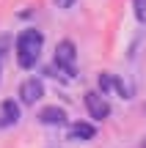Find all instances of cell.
<instances>
[{
	"mask_svg": "<svg viewBox=\"0 0 146 148\" xmlns=\"http://www.w3.org/2000/svg\"><path fill=\"white\" fill-rule=\"evenodd\" d=\"M42 47H44V36L39 30H25L19 33L17 38V60H19L22 69H33L42 55Z\"/></svg>",
	"mask_w": 146,
	"mask_h": 148,
	"instance_id": "1",
	"label": "cell"
},
{
	"mask_svg": "<svg viewBox=\"0 0 146 148\" xmlns=\"http://www.w3.org/2000/svg\"><path fill=\"white\" fill-rule=\"evenodd\" d=\"M75 58H77V52H75V44L72 41H61L55 47V66L66 77H75Z\"/></svg>",
	"mask_w": 146,
	"mask_h": 148,
	"instance_id": "2",
	"label": "cell"
},
{
	"mask_svg": "<svg viewBox=\"0 0 146 148\" xmlns=\"http://www.w3.org/2000/svg\"><path fill=\"white\" fill-rule=\"evenodd\" d=\"M42 96H44V85H42V79L30 77V79H25V82L19 85V99H22V104H36Z\"/></svg>",
	"mask_w": 146,
	"mask_h": 148,
	"instance_id": "3",
	"label": "cell"
},
{
	"mask_svg": "<svg viewBox=\"0 0 146 148\" xmlns=\"http://www.w3.org/2000/svg\"><path fill=\"white\" fill-rule=\"evenodd\" d=\"M86 107H88V112H91V118H97V121H105V118L110 115L108 101H105L97 90H88L86 93Z\"/></svg>",
	"mask_w": 146,
	"mask_h": 148,
	"instance_id": "4",
	"label": "cell"
},
{
	"mask_svg": "<svg viewBox=\"0 0 146 148\" xmlns=\"http://www.w3.org/2000/svg\"><path fill=\"white\" fill-rule=\"evenodd\" d=\"M19 121V104H17L14 99H6L3 104H0V126H14V123Z\"/></svg>",
	"mask_w": 146,
	"mask_h": 148,
	"instance_id": "5",
	"label": "cell"
},
{
	"mask_svg": "<svg viewBox=\"0 0 146 148\" xmlns=\"http://www.w3.org/2000/svg\"><path fill=\"white\" fill-rule=\"evenodd\" d=\"M39 121H42L44 126H61V123L66 121V110L64 107H44V110L39 112Z\"/></svg>",
	"mask_w": 146,
	"mask_h": 148,
	"instance_id": "6",
	"label": "cell"
},
{
	"mask_svg": "<svg viewBox=\"0 0 146 148\" xmlns=\"http://www.w3.org/2000/svg\"><path fill=\"white\" fill-rule=\"evenodd\" d=\"M94 134H97L94 123L77 121V123H72V126H69V140H94Z\"/></svg>",
	"mask_w": 146,
	"mask_h": 148,
	"instance_id": "7",
	"label": "cell"
},
{
	"mask_svg": "<svg viewBox=\"0 0 146 148\" xmlns=\"http://www.w3.org/2000/svg\"><path fill=\"white\" fill-rule=\"evenodd\" d=\"M113 74H99V90H102V93H108L110 88H113Z\"/></svg>",
	"mask_w": 146,
	"mask_h": 148,
	"instance_id": "8",
	"label": "cell"
},
{
	"mask_svg": "<svg viewBox=\"0 0 146 148\" xmlns=\"http://www.w3.org/2000/svg\"><path fill=\"white\" fill-rule=\"evenodd\" d=\"M132 5H135V16L146 22V0H132Z\"/></svg>",
	"mask_w": 146,
	"mask_h": 148,
	"instance_id": "9",
	"label": "cell"
},
{
	"mask_svg": "<svg viewBox=\"0 0 146 148\" xmlns=\"http://www.w3.org/2000/svg\"><path fill=\"white\" fill-rule=\"evenodd\" d=\"M55 5H58V8H72L75 0H55Z\"/></svg>",
	"mask_w": 146,
	"mask_h": 148,
	"instance_id": "10",
	"label": "cell"
}]
</instances>
